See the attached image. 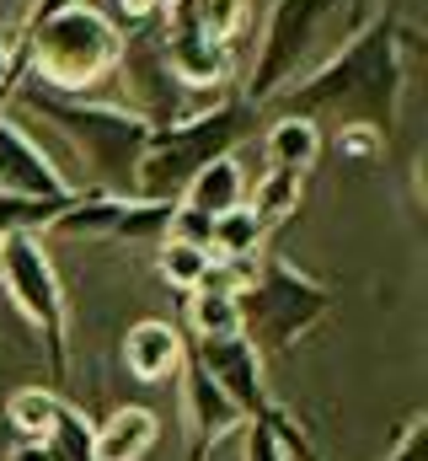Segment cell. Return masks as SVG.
Segmentation results:
<instances>
[{
    "instance_id": "6da1fadb",
    "label": "cell",
    "mask_w": 428,
    "mask_h": 461,
    "mask_svg": "<svg viewBox=\"0 0 428 461\" xmlns=\"http://www.w3.org/2000/svg\"><path fill=\"white\" fill-rule=\"evenodd\" d=\"M407 49H413V27L397 11H380L364 27H353L326 65L290 81L268 108H279V118H306L317 134L332 140L348 129L391 140L407 86Z\"/></svg>"
},
{
    "instance_id": "7a4b0ae2",
    "label": "cell",
    "mask_w": 428,
    "mask_h": 461,
    "mask_svg": "<svg viewBox=\"0 0 428 461\" xmlns=\"http://www.w3.org/2000/svg\"><path fill=\"white\" fill-rule=\"evenodd\" d=\"M118 54H123V32L97 5L54 11V16L22 27L16 38H5L11 86L27 81V86L54 92V97H81L86 86H97L103 76L118 70Z\"/></svg>"
},
{
    "instance_id": "3957f363",
    "label": "cell",
    "mask_w": 428,
    "mask_h": 461,
    "mask_svg": "<svg viewBox=\"0 0 428 461\" xmlns=\"http://www.w3.org/2000/svg\"><path fill=\"white\" fill-rule=\"evenodd\" d=\"M16 108L38 113L43 123H54L70 150L86 161L92 172V194H112V199H134V183H139V161H145V145H150V118H139L134 108H112V103H86V97H54V92H38V86H16L11 92Z\"/></svg>"
},
{
    "instance_id": "277c9868",
    "label": "cell",
    "mask_w": 428,
    "mask_h": 461,
    "mask_svg": "<svg viewBox=\"0 0 428 461\" xmlns=\"http://www.w3.org/2000/svg\"><path fill=\"white\" fill-rule=\"evenodd\" d=\"M263 113L246 108L236 92H225L214 108L183 118V123H161L150 129V145H145V161H139V183H134V199H150V204H177L183 188L219 156H230L246 134H257Z\"/></svg>"
},
{
    "instance_id": "5b68a950",
    "label": "cell",
    "mask_w": 428,
    "mask_h": 461,
    "mask_svg": "<svg viewBox=\"0 0 428 461\" xmlns=\"http://www.w3.org/2000/svg\"><path fill=\"white\" fill-rule=\"evenodd\" d=\"M326 312H332V290L311 274L290 268L279 252H268L246 274V285L236 290V328L263 359L284 354L300 333H311Z\"/></svg>"
},
{
    "instance_id": "8992f818",
    "label": "cell",
    "mask_w": 428,
    "mask_h": 461,
    "mask_svg": "<svg viewBox=\"0 0 428 461\" xmlns=\"http://www.w3.org/2000/svg\"><path fill=\"white\" fill-rule=\"evenodd\" d=\"M0 285L11 295V306L27 317V328L38 333L43 359H49V392H59L65 375H70V312H65L59 274H54L38 236L0 241Z\"/></svg>"
},
{
    "instance_id": "52a82bcc",
    "label": "cell",
    "mask_w": 428,
    "mask_h": 461,
    "mask_svg": "<svg viewBox=\"0 0 428 461\" xmlns=\"http://www.w3.org/2000/svg\"><path fill=\"white\" fill-rule=\"evenodd\" d=\"M332 11H343V0H273L268 27H263V38H257L252 76H246V86L236 92L246 108L263 113V108L300 76V59L311 54V43H317V32L326 27Z\"/></svg>"
},
{
    "instance_id": "ba28073f",
    "label": "cell",
    "mask_w": 428,
    "mask_h": 461,
    "mask_svg": "<svg viewBox=\"0 0 428 461\" xmlns=\"http://www.w3.org/2000/svg\"><path fill=\"white\" fill-rule=\"evenodd\" d=\"M172 204H150V199H112V194H76L59 221L54 236H118V241H156L166 236Z\"/></svg>"
},
{
    "instance_id": "9c48e42d",
    "label": "cell",
    "mask_w": 428,
    "mask_h": 461,
    "mask_svg": "<svg viewBox=\"0 0 428 461\" xmlns=\"http://www.w3.org/2000/svg\"><path fill=\"white\" fill-rule=\"evenodd\" d=\"M188 348H193V359L204 365V375L225 392V402H230L246 424L273 408V397H268V386H263V354L246 344L241 333H230V339H188Z\"/></svg>"
},
{
    "instance_id": "30bf717a",
    "label": "cell",
    "mask_w": 428,
    "mask_h": 461,
    "mask_svg": "<svg viewBox=\"0 0 428 461\" xmlns=\"http://www.w3.org/2000/svg\"><path fill=\"white\" fill-rule=\"evenodd\" d=\"M0 194H22V199H76L81 188L65 183V172L43 156V145L16 129L0 113Z\"/></svg>"
},
{
    "instance_id": "8fae6325",
    "label": "cell",
    "mask_w": 428,
    "mask_h": 461,
    "mask_svg": "<svg viewBox=\"0 0 428 461\" xmlns=\"http://www.w3.org/2000/svg\"><path fill=\"white\" fill-rule=\"evenodd\" d=\"M183 413H188V461H210L214 446L246 424V419L225 402V392L204 375V365L193 359V348L183 354Z\"/></svg>"
},
{
    "instance_id": "7c38bea8",
    "label": "cell",
    "mask_w": 428,
    "mask_h": 461,
    "mask_svg": "<svg viewBox=\"0 0 428 461\" xmlns=\"http://www.w3.org/2000/svg\"><path fill=\"white\" fill-rule=\"evenodd\" d=\"M183 354H188V333L177 322H134L129 339H123V365L134 381L156 386V381H172L183 375Z\"/></svg>"
},
{
    "instance_id": "4fadbf2b",
    "label": "cell",
    "mask_w": 428,
    "mask_h": 461,
    "mask_svg": "<svg viewBox=\"0 0 428 461\" xmlns=\"http://www.w3.org/2000/svg\"><path fill=\"white\" fill-rule=\"evenodd\" d=\"M161 424L150 408H118L107 424H92V456L97 461H145Z\"/></svg>"
},
{
    "instance_id": "5bb4252c",
    "label": "cell",
    "mask_w": 428,
    "mask_h": 461,
    "mask_svg": "<svg viewBox=\"0 0 428 461\" xmlns=\"http://www.w3.org/2000/svg\"><path fill=\"white\" fill-rule=\"evenodd\" d=\"M177 204H188V210H199V215H210V221H219V215H230V210H241L246 204V177H241V161L236 156H219V161H210L188 188H183V199Z\"/></svg>"
},
{
    "instance_id": "9a60e30c",
    "label": "cell",
    "mask_w": 428,
    "mask_h": 461,
    "mask_svg": "<svg viewBox=\"0 0 428 461\" xmlns=\"http://www.w3.org/2000/svg\"><path fill=\"white\" fill-rule=\"evenodd\" d=\"M321 156V134L306 118H273L268 134H263V161L268 172H284V177H306Z\"/></svg>"
},
{
    "instance_id": "2e32d148",
    "label": "cell",
    "mask_w": 428,
    "mask_h": 461,
    "mask_svg": "<svg viewBox=\"0 0 428 461\" xmlns=\"http://www.w3.org/2000/svg\"><path fill=\"white\" fill-rule=\"evenodd\" d=\"M246 11H252V0H172L166 5V16L188 22L214 49H230V38L246 27Z\"/></svg>"
},
{
    "instance_id": "e0dca14e",
    "label": "cell",
    "mask_w": 428,
    "mask_h": 461,
    "mask_svg": "<svg viewBox=\"0 0 428 461\" xmlns=\"http://www.w3.org/2000/svg\"><path fill=\"white\" fill-rule=\"evenodd\" d=\"M177 328H183L188 339H230V333H241V328H236V295L219 290V285H199V290L188 295V312H183Z\"/></svg>"
},
{
    "instance_id": "ac0fdd59",
    "label": "cell",
    "mask_w": 428,
    "mask_h": 461,
    "mask_svg": "<svg viewBox=\"0 0 428 461\" xmlns=\"http://www.w3.org/2000/svg\"><path fill=\"white\" fill-rule=\"evenodd\" d=\"M263 241H268V226L241 204V210H230V215H219L210 230V258L219 263H252L257 252H263Z\"/></svg>"
},
{
    "instance_id": "d6986e66",
    "label": "cell",
    "mask_w": 428,
    "mask_h": 461,
    "mask_svg": "<svg viewBox=\"0 0 428 461\" xmlns=\"http://www.w3.org/2000/svg\"><path fill=\"white\" fill-rule=\"evenodd\" d=\"M59 392H49V386H22L11 402H5V419H11V429L22 435V440H43L49 429H54V413H59Z\"/></svg>"
},
{
    "instance_id": "ffe728a7",
    "label": "cell",
    "mask_w": 428,
    "mask_h": 461,
    "mask_svg": "<svg viewBox=\"0 0 428 461\" xmlns=\"http://www.w3.org/2000/svg\"><path fill=\"white\" fill-rule=\"evenodd\" d=\"M300 194H306V177H284V172H263L257 177V188H252V215L263 221V226L273 230L279 221H290L295 210H300Z\"/></svg>"
},
{
    "instance_id": "44dd1931",
    "label": "cell",
    "mask_w": 428,
    "mask_h": 461,
    "mask_svg": "<svg viewBox=\"0 0 428 461\" xmlns=\"http://www.w3.org/2000/svg\"><path fill=\"white\" fill-rule=\"evenodd\" d=\"M70 199H22V194H0V241L11 236H38L59 221Z\"/></svg>"
},
{
    "instance_id": "7402d4cb",
    "label": "cell",
    "mask_w": 428,
    "mask_h": 461,
    "mask_svg": "<svg viewBox=\"0 0 428 461\" xmlns=\"http://www.w3.org/2000/svg\"><path fill=\"white\" fill-rule=\"evenodd\" d=\"M43 451H49V461H97L92 456V424H86V413L70 408V402H59L54 429L43 435Z\"/></svg>"
},
{
    "instance_id": "603a6c76",
    "label": "cell",
    "mask_w": 428,
    "mask_h": 461,
    "mask_svg": "<svg viewBox=\"0 0 428 461\" xmlns=\"http://www.w3.org/2000/svg\"><path fill=\"white\" fill-rule=\"evenodd\" d=\"M214 258L204 247H183V241H161V279L172 285V290H183V295H193L204 279H210Z\"/></svg>"
},
{
    "instance_id": "cb8c5ba5",
    "label": "cell",
    "mask_w": 428,
    "mask_h": 461,
    "mask_svg": "<svg viewBox=\"0 0 428 461\" xmlns=\"http://www.w3.org/2000/svg\"><path fill=\"white\" fill-rule=\"evenodd\" d=\"M279 408V402H273ZM273 408L263 413V419H252V424H241V461H290L284 456V446H279V435H273Z\"/></svg>"
},
{
    "instance_id": "d4e9b609",
    "label": "cell",
    "mask_w": 428,
    "mask_h": 461,
    "mask_svg": "<svg viewBox=\"0 0 428 461\" xmlns=\"http://www.w3.org/2000/svg\"><path fill=\"white\" fill-rule=\"evenodd\" d=\"M273 435H279V446H284V456H290V461H326L317 451V440L300 429V419H295V413H284V408H273Z\"/></svg>"
},
{
    "instance_id": "484cf974",
    "label": "cell",
    "mask_w": 428,
    "mask_h": 461,
    "mask_svg": "<svg viewBox=\"0 0 428 461\" xmlns=\"http://www.w3.org/2000/svg\"><path fill=\"white\" fill-rule=\"evenodd\" d=\"M386 461H428V413H413L402 424V435L391 440Z\"/></svg>"
},
{
    "instance_id": "4316f807",
    "label": "cell",
    "mask_w": 428,
    "mask_h": 461,
    "mask_svg": "<svg viewBox=\"0 0 428 461\" xmlns=\"http://www.w3.org/2000/svg\"><path fill=\"white\" fill-rule=\"evenodd\" d=\"M166 5H172V0H112V11H118L123 22H134V27H156V22L166 16Z\"/></svg>"
},
{
    "instance_id": "83f0119b",
    "label": "cell",
    "mask_w": 428,
    "mask_h": 461,
    "mask_svg": "<svg viewBox=\"0 0 428 461\" xmlns=\"http://www.w3.org/2000/svg\"><path fill=\"white\" fill-rule=\"evenodd\" d=\"M332 145H337L343 156H359V161H370V156L386 150V140H375V134H364V129H348V134H337Z\"/></svg>"
},
{
    "instance_id": "f1b7e54d",
    "label": "cell",
    "mask_w": 428,
    "mask_h": 461,
    "mask_svg": "<svg viewBox=\"0 0 428 461\" xmlns=\"http://www.w3.org/2000/svg\"><path fill=\"white\" fill-rule=\"evenodd\" d=\"M70 5H92V0H32V11H27L22 27H32V22H43V16H54V11H70Z\"/></svg>"
},
{
    "instance_id": "f546056e",
    "label": "cell",
    "mask_w": 428,
    "mask_h": 461,
    "mask_svg": "<svg viewBox=\"0 0 428 461\" xmlns=\"http://www.w3.org/2000/svg\"><path fill=\"white\" fill-rule=\"evenodd\" d=\"M11 461H49V451H43V440H22V446L11 451Z\"/></svg>"
},
{
    "instance_id": "4dcf8cb0",
    "label": "cell",
    "mask_w": 428,
    "mask_h": 461,
    "mask_svg": "<svg viewBox=\"0 0 428 461\" xmlns=\"http://www.w3.org/2000/svg\"><path fill=\"white\" fill-rule=\"evenodd\" d=\"M11 92H16V86H11V65H5V38H0V108L11 103Z\"/></svg>"
}]
</instances>
